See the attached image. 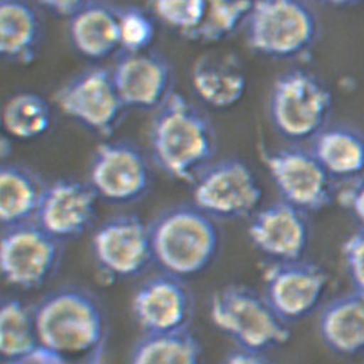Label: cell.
I'll return each mask as SVG.
<instances>
[{
    "mask_svg": "<svg viewBox=\"0 0 364 364\" xmlns=\"http://www.w3.org/2000/svg\"><path fill=\"white\" fill-rule=\"evenodd\" d=\"M343 259L353 292L364 297V228L348 237L343 245Z\"/></svg>",
    "mask_w": 364,
    "mask_h": 364,
    "instance_id": "obj_30",
    "label": "cell"
},
{
    "mask_svg": "<svg viewBox=\"0 0 364 364\" xmlns=\"http://www.w3.org/2000/svg\"><path fill=\"white\" fill-rule=\"evenodd\" d=\"M318 333L332 353L351 357L364 351V297L351 291L326 304L318 317Z\"/></svg>",
    "mask_w": 364,
    "mask_h": 364,
    "instance_id": "obj_20",
    "label": "cell"
},
{
    "mask_svg": "<svg viewBox=\"0 0 364 364\" xmlns=\"http://www.w3.org/2000/svg\"><path fill=\"white\" fill-rule=\"evenodd\" d=\"M245 27L247 46L276 60L304 58L319 36L317 14L308 3L297 0L254 3Z\"/></svg>",
    "mask_w": 364,
    "mask_h": 364,
    "instance_id": "obj_5",
    "label": "cell"
},
{
    "mask_svg": "<svg viewBox=\"0 0 364 364\" xmlns=\"http://www.w3.org/2000/svg\"><path fill=\"white\" fill-rule=\"evenodd\" d=\"M222 364H273L264 353L237 348L223 359Z\"/></svg>",
    "mask_w": 364,
    "mask_h": 364,
    "instance_id": "obj_33",
    "label": "cell"
},
{
    "mask_svg": "<svg viewBox=\"0 0 364 364\" xmlns=\"http://www.w3.org/2000/svg\"><path fill=\"white\" fill-rule=\"evenodd\" d=\"M252 7V1H209L203 23L186 38L201 43L224 41L246 25Z\"/></svg>",
    "mask_w": 364,
    "mask_h": 364,
    "instance_id": "obj_27",
    "label": "cell"
},
{
    "mask_svg": "<svg viewBox=\"0 0 364 364\" xmlns=\"http://www.w3.org/2000/svg\"><path fill=\"white\" fill-rule=\"evenodd\" d=\"M311 151L332 179L351 182L364 174V135L348 125L324 128Z\"/></svg>",
    "mask_w": 364,
    "mask_h": 364,
    "instance_id": "obj_22",
    "label": "cell"
},
{
    "mask_svg": "<svg viewBox=\"0 0 364 364\" xmlns=\"http://www.w3.org/2000/svg\"><path fill=\"white\" fill-rule=\"evenodd\" d=\"M46 186L33 171L14 164L0 169V222L3 228L33 223Z\"/></svg>",
    "mask_w": 364,
    "mask_h": 364,
    "instance_id": "obj_23",
    "label": "cell"
},
{
    "mask_svg": "<svg viewBox=\"0 0 364 364\" xmlns=\"http://www.w3.org/2000/svg\"><path fill=\"white\" fill-rule=\"evenodd\" d=\"M75 49L90 60H105L122 49L120 8L101 1H87L68 23Z\"/></svg>",
    "mask_w": 364,
    "mask_h": 364,
    "instance_id": "obj_19",
    "label": "cell"
},
{
    "mask_svg": "<svg viewBox=\"0 0 364 364\" xmlns=\"http://www.w3.org/2000/svg\"><path fill=\"white\" fill-rule=\"evenodd\" d=\"M250 241L274 263L301 260L309 246L306 214L284 201L270 203L251 216Z\"/></svg>",
    "mask_w": 364,
    "mask_h": 364,
    "instance_id": "obj_15",
    "label": "cell"
},
{
    "mask_svg": "<svg viewBox=\"0 0 364 364\" xmlns=\"http://www.w3.org/2000/svg\"><path fill=\"white\" fill-rule=\"evenodd\" d=\"M338 203L359 223V228H364V174L345 183L338 193Z\"/></svg>",
    "mask_w": 364,
    "mask_h": 364,
    "instance_id": "obj_31",
    "label": "cell"
},
{
    "mask_svg": "<svg viewBox=\"0 0 364 364\" xmlns=\"http://www.w3.org/2000/svg\"><path fill=\"white\" fill-rule=\"evenodd\" d=\"M155 23L141 8H120V41L124 53H142L155 41Z\"/></svg>",
    "mask_w": 364,
    "mask_h": 364,
    "instance_id": "obj_28",
    "label": "cell"
},
{
    "mask_svg": "<svg viewBox=\"0 0 364 364\" xmlns=\"http://www.w3.org/2000/svg\"><path fill=\"white\" fill-rule=\"evenodd\" d=\"M4 364H63L57 357H54L53 354H50L49 351L39 348L34 353L28 354L26 357L21 358L14 362H8Z\"/></svg>",
    "mask_w": 364,
    "mask_h": 364,
    "instance_id": "obj_34",
    "label": "cell"
},
{
    "mask_svg": "<svg viewBox=\"0 0 364 364\" xmlns=\"http://www.w3.org/2000/svg\"><path fill=\"white\" fill-rule=\"evenodd\" d=\"M332 106V92L319 76L294 68L273 82L268 107L278 134L291 142H311L328 127Z\"/></svg>",
    "mask_w": 364,
    "mask_h": 364,
    "instance_id": "obj_6",
    "label": "cell"
},
{
    "mask_svg": "<svg viewBox=\"0 0 364 364\" xmlns=\"http://www.w3.org/2000/svg\"><path fill=\"white\" fill-rule=\"evenodd\" d=\"M89 184L108 203H134L147 193L152 171L146 156L134 144L106 142L95 149Z\"/></svg>",
    "mask_w": 364,
    "mask_h": 364,
    "instance_id": "obj_12",
    "label": "cell"
},
{
    "mask_svg": "<svg viewBox=\"0 0 364 364\" xmlns=\"http://www.w3.org/2000/svg\"><path fill=\"white\" fill-rule=\"evenodd\" d=\"M149 144L154 160L165 174L195 184L213 164L215 130L200 108L182 93L173 92L156 109Z\"/></svg>",
    "mask_w": 364,
    "mask_h": 364,
    "instance_id": "obj_2",
    "label": "cell"
},
{
    "mask_svg": "<svg viewBox=\"0 0 364 364\" xmlns=\"http://www.w3.org/2000/svg\"><path fill=\"white\" fill-rule=\"evenodd\" d=\"M129 364H203V348L191 330L144 335L134 345Z\"/></svg>",
    "mask_w": 364,
    "mask_h": 364,
    "instance_id": "obj_25",
    "label": "cell"
},
{
    "mask_svg": "<svg viewBox=\"0 0 364 364\" xmlns=\"http://www.w3.org/2000/svg\"><path fill=\"white\" fill-rule=\"evenodd\" d=\"M41 348L34 306L7 297L0 308V353L4 363L26 357Z\"/></svg>",
    "mask_w": 364,
    "mask_h": 364,
    "instance_id": "obj_24",
    "label": "cell"
},
{
    "mask_svg": "<svg viewBox=\"0 0 364 364\" xmlns=\"http://www.w3.org/2000/svg\"><path fill=\"white\" fill-rule=\"evenodd\" d=\"M208 4L203 0H159L152 7L160 20L187 36L203 23Z\"/></svg>",
    "mask_w": 364,
    "mask_h": 364,
    "instance_id": "obj_29",
    "label": "cell"
},
{
    "mask_svg": "<svg viewBox=\"0 0 364 364\" xmlns=\"http://www.w3.org/2000/svg\"><path fill=\"white\" fill-rule=\"evenodd\" d=\"M62 259V242L27 223L3 230L0 270L7 284L21 290L41 289L54 276Z\"/></svg>",
    "mask_w": 364,
    "mask_h": 364,
    "instance_id": "obj_8",
    "label": "cell"
},
{
    "mask_svg": "<svg viewBox=\"0 0 364 364\" xmlns=\"http://www.w3.org/2000/svg\"><path fill=\"white\" fill-rule=\"evenodd\" d=\"M191 81L198 98L216 109L236 106L247 89L242 62L232 52H213L197 58Z\"/></svg>",
    "mask_w": 364,
    "mask_h": 364,
    "instance_id": "obj_18",
    "label": "cell"
},
{
    "mask_svg": "<svg viewBox=\"0 0 364 364\" xmlns=\"http://www.w3.org/2000/svg\"><path fill=\"white\" fill-rule=\"evenodd\" d=\"M43 23L31 4L18 0L0 3V54L17 65H30L41 50Z\"/></svg>",
    "mask_w": 364,
    "mask_h": 364,
    "instance_id": "obj_21",
    "label": "cell"
},
{
    "mask_svg": "<svg viewBox=\"0 0 364 364\" xmlns=\"http://www.w3.org/2000/svg\"><path fill=\"white\" fill-rule=\"evenodd\" d=\"M34 309L41 348L63 364H103L107 316L92 292L61 287L43 297Z\"/></svg>",
    "mask_w": 364,
    "mask_h": 364,
    "instance_id": "obj_1",
    "label": "cell"
},
{
    "mask_svg": "<svg viewBox=\"0 0 364 364\" xmlns=\"http://www.w3.org/2000/svg\"><path fill=\"white\" fill-rule=\"evenodd\" d=\"M193 311V295L184 279L168 273L149 278L132 299V314L144 335L189 330Z\"/></svg>",
    "mask_w": 364,
    "mask_h": 364,
    "instance_id": "obj_14",
    "label": "cell"
},
{
    "mask_svg": "<svg viewBox=\"0 0 364 364\" xmlns=\"http://www.w3.org/2000/svg\"><path fill=\"white\" fill-rule=\"evenodd\" d=\"M95 264L111 279L141 276L154 262L149 225L135 215H119L101 224L92 237Z\"/></svg>",
    "mask_w": 364,
    "mask_h": 364,
    "instance_id": "obj_10",
    "label": "cell"
},
{
    "mask_svg": "<svg viewBox=\"0 0 364 364\" xmlns=\"http://www.w3.org/2000/svg\"><path fill=\"white\" fill-rule=\"evenodd\" d=\"M97 200L90 184L71 178L55 181L46 186L34 223L61 242L73 240L92 225Z\"/></svg>",
    "mask_w": 364,
    "mask_h": 364,
    "instance_id": "obj_16",
    "label": "cell"
},
{
    "mask_svg": "<svg viewBox=\"0 0 364 364\" xmlns=\"http://www.w3.org/2000/svg\"><path fill=\"white\" fill-rule=\"evenodd\" d=\"M193 186V205L215 220L252 216L263 200L255 173L240 159L213 162Z\"/></svg>",
    "mask_w": 364,
    "mask_h": 364,
    "instance_id": "obj_7",
    "label": "cell"
},
{
    "mask_svg": "<svg viewBox=\"0 0 364 364\" xmlns=\"http://www.w3.org/2000/svg\"><path fill=\"white\" fill-rule=\"evenodd\" d=\"M3 127L12 138L33 141L49 132L53 122L50 106L41 95L22 92L11 97L3 107Z\"/></svg>",
    "mask_w": 364,
    "mask_h": 364,
    "instance_id": "obj_26",
    "label": "cell"
},
{
    "mask_svg": "<svg viewBox=\"0 0 364 364\" xmlns=\"http://www.w3.org/2000/svg\"><path fill=\"white\" fill-rule=\"evenodd\" d=\"M111 71L127 107L157 109L174 92L171 65L151 50L122 53Z\"/></svg>",
    "mask_w": 364,
    "mask_h": 364,
    "instance_id": "obj_17",
    "label": "cell"
},
{
    "mask_svg": "<svg viewBox=\"0 0 364 364\" xmlns=\"http://www.w3.org/2000/svg\"><path fill=\"white\" fill-rule=\"evenodd\" d=\"M282 201L305 214L317 213L332 201V178L311 149L284 147L262 154Z\"/></svg>",
    "mask_w": 364,
    "mask_h": 364,
    "instance_id": "obj_9",
    "label": "cell"
},
{
    "mask_svg": "<svg viewBox=\"0 0 364 364\" xmlns=\"http://www.w3.org/2000/svg\"><path fill=\"white\" fill-rule=\"evenodd\" d=\"M85 3L87 1H81V0H66V1L47 0V1H41V6L55 16L68 17V20H71L75 14L80 12L82 7L85 6Z\"/></svg>",
    "mask_w": 364,
    "mask_h": 364,
    "instance_id": "obj_32",
    "label": "cell"
},
{
    "mask_svg": "<svg viewBox=\"0 0 364 364\" xmlns=\"http://www.w3.org/2000/svg\"><path fill=\"white\" fill-rule=\"evenodd\" d=\"M149 230L154 262L164 273L181 279L208 269L222 242L215 219L193 203L165 210L149 225Z\"/></svg>",
    "mask_w": 364,
    "mask_h": 364,
    "instance_id": "obj_3",
    "label": "cell"
},
{
    "mask_svg": "<svg viewBox=\"0 0 364 364\" xmlns=\"http://www.w3.org/2000/svg\"><path fill=\"white\" fill-rule=\"evenodd\" d=\"M63 114L98 134H112L122 122L125 103L116 89L112 71L105 68L77 75L55 95Z\"/></svg>",
    "mask_w": 364,
    "mask_h": 364,
    "instance_id": "obj_11",
    "label": "cell"
},
{
    "mask_svg": "<svg viewBox=\"0 0 364 364\" xmlns=\"http://www.w3.org/2000/svg\"><path fill=\"white\" fill-rule=\"evenodd\" d=\"M0 144H1V147H0V151H1V156H3V159H6V157H8L7 149L9 152L12 151L11 143L8 142L7 138H3Z\"/></svg>",
    "mask_w": 364,
    "mask_h": 364,
    "instance_id": "obj_35",
    "label": "cell"
},
{
    "mask_svg": "<svg viewBox=\"0 0 364 364\" xmlns=\"http://www.w3.org/2000/svg\"><path fill=\"white\" fill-rule=\"evenodd\" d=\"M327 286L326 270L305 259L273 263L264 273V296L289 324L316 311Z\"/></svg>",
    "mask_w": 364,
    "mask_h": 364,
    "instance_id": "obj_13",
    "label": "cell"
},
{
    "mask_svg": "<svg viewBox=\"0 0 364 364\" xmlns=\"http://www.w3.org/2000/svg\"><path fill=\"white\" fill-rule=\"evenodd\" d=\"M210 318L216 328L246 350L267 353L289 343V323L277 314L264 295L230 284L216 291L210 303Z\"/></svg>",
    "mask_w": 364,
    "mask_h": 364,
    "instance_id": "obj_4",
    "label": "cell"
}]
</instances>
